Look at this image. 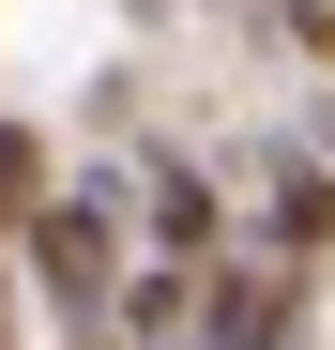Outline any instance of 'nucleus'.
<instances>
[{"label":"nucleus","mask_w":335,"mask_h":350,"mask_svg":"<svg viewBox=\"0 0 335 350\" xmlns=\"http://www.w3.org/2000/svg\"><path fill=\"white\" fill-rule=\"evenodd\" d=\"M122 228H137L152 259H213L244 213H229V183H213L198 152H137V167H122Z\"/></svg>","instance_id":"4"},{"label":"nucleus","mask_w":335,"mask_h":350,"mask_svg":"<svg viewBox=\"0 0 335 350\" xmlns=\"http://www.w3.org/2000/svg\"><path fill=\"white\" fill-rule=\"evenodd\" d=\"M244 213V244H274V259H335V122H305V137H259V198H229Z\"/></svg>","instance_id":"3"},{"label":"nucleus","mask_w":335,"mask_h":350,"mask_svg":"<svg viewBox=\"0 0 335 350\" xmlns=\"http://www.w3.org/2000/svg\"><path fill=\"white\" fill-rule=\"evenodd\" d=\"M229 31L274 46V62H305V77H335V0H229Z\"/></svg>","instance_id":"5"},{"label":"nucleus","mask_w":335,"mask_h":350,"mask_svg":"<svg viewBox=\"0 0 335 350\" xmlns=\"http://www.w3.org/2000/svg\"><path fill=\"white\" fill-rule=\"evenodd\" d=\"M46 183H62V137H46V122H16V107H0V228H16Z\"/></svg>","instance_id":"6"},{"label":"nucleus","mask_w":335,"mask_h":350,"mask_svg":"<svg viewBox=\"0 0 335 350\" xmlns=\"http://www.w3.org/2000/svg\"><path fill=\"white\" fill-rule=\"evenodd\" d=\"M0 350H31V289H16V244H0Z\"/></svg>","instance_id":"7"},{"label":"nucleus","mask_w":335,"mask_h":350,"mask_svg":"<svg viewBox=\"0 0 335 350\" xmlns=\"http://www.w3.org/2000/svg\"><path fill=\"white\" fill-rule=\"evenodd\" d=\"M198 350H320V274L229 228L198 259Z\"/></svg>","instance_id":"2"},{"label":"nucleus","mask_w":335,"mask_h":350,"mask_svg":"<svg viewBox=\"0 0 335 350\" xmlns=\"http://www.w3.org/2000/svg\"><path fill=\"white\" fill-rule=\"evenodd\" d=\"M0 244H16V289H31L62 335L107 320V289H122V259H137V228H122V167H62V183L0 228Z\"/></svg>","instance_id":"1"}]
</instances>
